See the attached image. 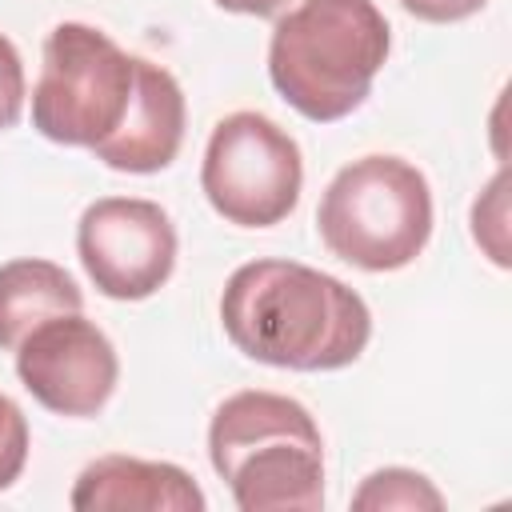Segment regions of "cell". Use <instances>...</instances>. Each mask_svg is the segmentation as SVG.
Returning a JSON list of instances; mask_svg holds the SVG:
<instances>
[{"mask_svg": "<svg viewBox=\"0 0 512 512\" xmlns=\"http://www.w3.org/2000/svg\"><path fill=\"white\" fill-rule=\"evenodd\" d=\"M228 340L256 364L336 372L360 360L372 312L356 288L300 260H248L220 296Z\"/></svg>", "mask_w": 512, "mask_h": 512, "instance_id": "obj_1", "label": "cell"}, {"mask_svg": "<svg viewBox=\"0 0 512 512\" xmlns=\"http://www.w3.org/2000/svg\"><path fill=\"white\" fill-rule=\"evenodd\" d=\"M208 460L240 512H320L324 436L312 412L280 392H232L208 424Z\"/></svg>", "mask_w": 512, "mask_h": 512, "instance_id": "obj_2", "label": "cell"}, {"mask_svg": "<svg viewBox=\"0 0 512 512\" xmlns=\"http://www.w3.org/2000/svg\"><path fill=\"white\" fill-rule=\"evenodd\" d=\"M392 48V28L372 0H300L276 16L268 40L272 88L308 120L352 116Z\"/></svg>", "mask_w": 512, "mask_h": 512, "instance_id": "obj_3", "label": "cell"}, {"mask_svg": "<svg viewBox=\"0 0 512 512\" xmlns=\"http://www.w3.org/2000/svg\"><path fill=\"white\" fill-rule=\"evenodd\" d=\"M316 232L324 248L352 268H408L432 236V188L424 172L400 156H360L324 188Z\"/></svg>", "mask_w": 512, "mask_h": 512, "instance_id": "obj_4", "label": "cell"}, {"mask_svg": "<svg viewBox=\"0 0 512 512\" xmlns=\"http://www.w3.org/2000/svg\"><path fill=\"white\" fill-rule=\"evenodd\" d=\"M136 56L108 32L64 20L44 40L40 80L32 88V128L68 148H96L132 104Z\"/></svg>", "mask_w": 512, "mask_h": 512, "instance_id": "obj_5", "label": "cell"}, {"mask_svg": "<svg viewBox=\"0 0 512 512\" xmlns=\"http://www.w3.org/2000/svg\"><path fill=\"white\" fill-rule=\"evenodd\" d=\"M200 188L228 224L272 228L300 200V144L264 112H232L208 136Z\"/></svg>", "mask_w": 512, "mask_h": 512, "instance_id": "obj_6", "label": "cell"}, {"mask_svg": "<svg viewBox=\"0 0 512 512\" xmlns=\"http://www.w3.org/2000/svg\"><path fill=\"white\" fill-rule=\"evenodd\" d=\"M76 252L108 300H148L176 268V228L156 200L104 196L76 224Z\"/></svg>", "mask_w": 512, "mask_h": 512, "instance_id": "obj_7", "label": "cell"}, {"mask_svg": "<svg viewBox=\"0 0 512 512\" xmlns=\"http://www.w3.org/2000/svg\"><path fill=\"white\" fill-rule=\"evenodd\" d=\"M16 376L48 412L88 420L112 400L120 360L112 340L92 320L68 312L36 324L20 340Z\"/></svg>", "mask_w": 512, "mask_h": 512, "instance_id": "obj_8", "label": "cell"}, {"mask_svg": "<svg viewBox=\"0 0 512 512\" xmlns=\"http://www.w3.org/2000/svg\"><path fill=\"white\" fill-rule=\"evenodd\" d=\"M184 92L176 84V76L144 56H136V88H132V104L120 120V128L112 136H104L92 156L116 172H132V176H148L160 172L176 160L180 144H184Z\"/></svg>", "mask_w": 512, "mask_h": 512, "instance_id": "obj_9", "label": "cell"}, {"mask_svg": "<svg viewBox=\"0 0 512 512\" xmlns=\"http://www.w3.org/2000/svg\"><path fill=\"white\" fill-rule=\"evenodd\" d=\"M68 504L80 512H204L208 500L180 464L112 452L84 464Z\"/></svg>", "mask_w": 512, "mask_h": 512, "instance_id": "obj_10", "label": "cell"}, {"mask_svg": "<svg viewBox=\"0 0 512 512\" xmlns=\"http://www.w3.org/2000/svg\"><path fill=\"white\" fill-rule=\"evenodd\" d=\"M84 308L80 284L52 260L40 256H20L0 264V348L16 352L20 340L52 320Z\"/></svg>", "mask_w": 512, "mask_h": 512, "instance_id": "obj_11", "label": "cell"}, {"mask_svg": "<svg viewBox=\"0 0 512 512\" xmlns=\"http://www.w3.org/2000/svg\"><path fill=\"white\" fill-rule=\"evenodd\" d=\"M352 508L356 512H440L444 496L440 488L412 468H380L372 476H364V484L352 492Z\"/></svg>", "mask_w": 512, "mask_h": 512, "instance_id": "obj_12", "label": "cell"}, {"mask_svg": "<svg viewBox=\"0 0 512 512\" xmlns=\"http://www.w3.org/2000/svg\"><path fill=\"white\" fill-rule=\"evenodd\" d=\"M504 188H508V172L500 168L492 176V184L472 204V236L488 252V260L500 264V268H508V228H504V220H508V192Z\"/></svg>", "mask_w": 512, "mask_h": 512, "instance_id": "obj_13", "label": "cell"}, {"mask_svg": "<svg viewBox=\"0 0 512 512\" xmlns=\"http://www.w3.org/2000/svg\"><path fill=\"white\" fill-rule=\"evenodd\" d=\"M24 464H28V420L0 392V492L20 480Z\"/></svg>", "mask_w": 512, "mask_h": 512, "instance_id": "obj_14", "label": "cell"}, {"mask_svg": "<svg viewBox=\"0 0 512 512\" xmlns=\"http://www.w3.org/2000/svg\"><path fill=\"white\" fill-rule=\"evenodd\" d=\"M20 108H24V64L16 44L0 32V132L20 120Z\"/></svg>", "mask_w": 512, "mask_h": 512, "instance_id": "obj_15", "label": "cell"}, {"mask_svg": "<svg viewBox=\"0 0 512 512\" xmlns=\"http://www.w3.org/2000/svg\"><path fill=\"white\" fill-rule=\"evenodd\" d=\"M488 0H400V8L416 20H428V24H456V20H468L484 8Z\"/></svg>", "mask_w": 512, "mask_h": 512, "instance_id": "obj_16", "label": "cell"}, {"mask_svg": "<svg viewBox=\"0 0 512 512\" xmlns=\"http://www.w3.org/2000/svg\"><path fill=\"white\" fill-rule=\"evenodd\" d=\"M216 8H224V12H236V16H260V20H276V16H284L292 4H300V0H212Z\"/></svg>", "mask_w": 512, "mask_h": 512, "instance_id": "obj_17", "label": "cell"}]
</instances>
